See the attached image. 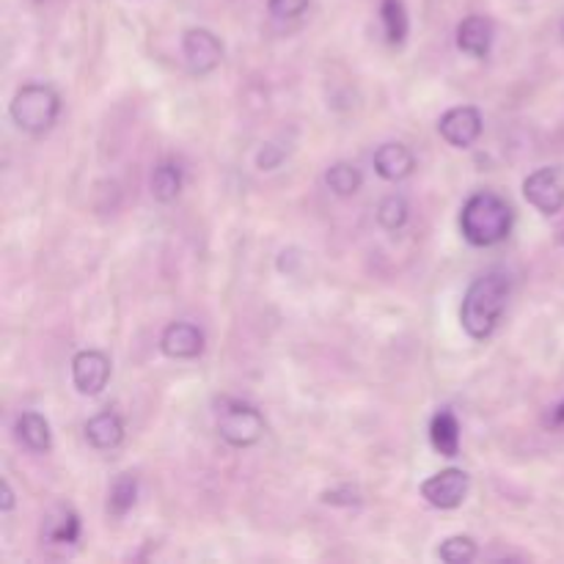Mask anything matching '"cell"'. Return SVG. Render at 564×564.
<instances>
[{
	"label": "cell",
	"instance_id": "44dd1931",
	"mask_svg": "<svg viewBox=\"0 0 564 564\" xmlns=\"http://www.w3.org/2000/svg\"><path fill=\"white\" fill-rule=\"evenodd\" d=\"M441 562H449V564H468L477 560V543L474 538L468 534H455V538L444 540L438 549Z\"/></svg>",
	"mask_w": 564,
	"mask_h": 564
},
{
	"label": "cell",
	"instance_id": "2e32d148",
	"mask_svg": "<svg viewBox=\"0 0 564 564\" xmlns=\"http://www.w3.org/2000/svg\"><path fill=\"white\" fill-rule=\"evenodd\" d=\"M42 534L53 545H75L80 538V518L69 507H58L44 518Z\"/></svg>",
	"mask_w": 564,
	"mask_h": 564
},
{
	"label": "cell",
	"instance_id": "8fae6325",
	"mask_svg": "<svg viewBox=\"0 0 564 564\" xmlns=\"http://www.w3.org/2000/svg\"><path fill=\"white\" fill-rule=\"evenodd\" d=\"M457 47L471 58H488L494 47V22L482 14H471L457 25Z\"/></svg>",
	"mask_w": 564,
	"mask_h": 564
},
{
	"label": "cell",
	"instance_id": "d6986e66",
	"mask_svg": "<svg viewBox=\"0 0 564 564\" xmlns=\"http://www.w3.org/2000/svg\"><path fill=\"white\" fill-rule=\"evenodd\" d=\"M325 185H328V191L336 193V196L350 198L361 191L364 176L352 163H336L330 165L328 174H325Z\"/></svg>",
	"mask_w": 564,
	"mask_h": 564
},
{
	"label": "cell",
	"instance_id": "7a4b0ae2",
	"mask_svg": "<svg viewBox=\"0 0 564 564\" xmlns=\"http://www.w3.org/2000/svg\"><path fill=\"white\" fill-rule=\"evenodd\" d=\"M512 207L499 193H474L460 209V231L474 248L499 246L512 231Z\"/></svg>",
	"mask_w": 564,
	"mask_h": 564
},
{
	"label": "cell",
	"instance_id": "4316f807",
	"mask_svg": "<svg viewBox=\"0 0 564 564\" xmlns=\"http://www.w3.org/2000/svg\"><path fill=\"white\" fill-rule=\"evenodd\" d=\"M562 33H564V22H562Z\"/></svg>",
	"mask_w": 564,
	"mask_h": 564
},
{
	"label": "cell",
	"instance_id": "ac0fdd59",
	"mask_svg": "<svg viewBox=\"0 0 564 564\" xmlns=\"http://www.w3.org/2000/svg\"><path fill=\"white\" fill-rule=\"evenodd\" d=\"M138 501V477L135 474H119L116 482L108 490V516L110 518H124L127 512L135 507Z\"/></svg>",
	"mask_w": 564,
	"mask_h": 564
},
{
	"label": "cell",
	"instance_id": "7402d4cb",
	"mask_svg": "<svg viewBox=\"0 0 564 564\" xmlns=\"http://www.w3.org/2000/svg\"><path fill=\"white\" fill-rule=\"evenodd\" d=\"M411 207L402 196H386L378 207V224L389 231H400L408 224Z\"/></svg>",
	"mask_w": 564,
	"mask_h": 564
},
{
	"label": "cell",
	"instance_id": "6da1fadb",
	"mask_svg": "<svg viewBox=\"0 0 564 564\" xmlns=\"http://www.w3.org/2000/svg\"><path fill=\"white\" fill-rule=\"evenodd\" d=\"M507 301H510V279H507V273L490 270V273L474 279L460 306L463 330L477 341L488 339L496 325L501 323Z\"/></svg>",
	"mask_w": 564,
	"mask_h": 564
},
{
	"label": "cell",
	"instance_id": "8992f818",
	"mask_svg": "<svg viewBox=\"0 0 564 564\" xmlns=\"http://www.w3.org/2000/svg\"><path fill=\"white\" fill-rule=\"evenodd\" d=\"M471 477L463 468H444L422 482V499L435 510H457L466 501Z\"/></svg>",
	"mask_w": 564,
	"mask_h": 564
},
{
	"label": "cell",
	"instance_id": "cb8c5ba5",
	"mask_svg": "<svg viewBox=\"0 0 564 564\" xmlns=\"http://www.w3.org/2000/svg\"><path fill=\"white\" fill-rule=\"evenodd\" d=\"M323 501L325 505H334V507H356V505H361V494H358L356 488H350V485H341V488L325 490Z\"/></svg>",
	"mask_w": 564,
	"mask_h": 564
},
{
	"label": "cell",
	"instance_id": "ba28073f",
	"mask_svg": "<svg viewBox=\"0 0 564 564\" xmlns=\"http://www.w3.org/2000/svg\"><path fill=\"white\" fill-rule=\"evenodd\" d=\"M482 113L474 105H460V108L446 110L438 121L441 138L455 149L474 147L479 141V135H482Z\"/></svg>",
	"mask_w": 564,
	"mask_h": 564
},
{
	"label": "cell",
	"instance_id": "484cf974",
	"mask_svg": "<svg viewBox=\"0 0 564 564\" xmlns=\"http://www.w3.org/2000/svg\"><path fill=\"white\" fill-rule=\"evenodd\" d=\"M551 424H556V427H564V402L551 411Z\"/></svg>",
	"mask_w": 564,
	"mask_h": 564
},
{
	"label": "cell",
	"instance_id": "9a60e30c",
	"mask_svg": "<svg viewBox=\"0 0 564 564\" xmlns=\"http://www.w3.org/2000/svg\"><path fill=\"white\" fill-rule=\"evenodd\" d=\"M14 433L20 438L22 446H28L31 452H50L53 446V433H50V422L36 411H25L17 416Z\"/></svg>",
	"mask_w": 564,
	"mask_h": 564
},
{
	"label": "cell",
	"instance_id": "277c9868",
	"mask_svg": "<svg viewBox=\"0 0 564 564\" xmlns=\"http://www.w3.org/2000/svg\"><path fill=\"white\" fill-rule=\"evenodd\" d=\"M215 427L226 444L246 449V446L259 444V438L264 435V419L248 402L235 400V397H220L215 402Z\"/></svg>",
	"mask_w": 564,
	"mask_h": 564
},
{
	"label": "cell",
	"instance_id": "30bf717a",
	"mask_svg": "<svg viewBox=\"0 0 564 564\" xmlns=\"http://www.w3.org/2000/svg\"><path fill=\"white\" fill-rule=\"evenodd\" d=\"M160 350L176 361H191L204 352V334L191 323H171L160 336Z\"/></svg>",
	"mask_w": 564,
	"mask_h": 564
},
{
	"label": "cell",
	"instance_id": "d4e9b609",
	"mask_svg": "<svg viewBox=\"0 0 564 564\" xmlns=\"http://www.w3.org/2000/svg\"><path fill=\"white\" fill-rule=\"evenodd\" d=\"M0 490H3V501H0V510L11 512V510H14V490H11V485L6 482V479H3V485H0Z\"/></svg>",
	"mask_w": 564,
	"mask_h": 564
},
{
	"label": "cell",
	"instance_id": "52a82bcc",
	"mask_svg": "<svg viewBox=\"0 0 564 564\" xmlns=\"http://www.w3.org/2000/svg\"><path fill=\"white\" fill-rule=\"evenodd\" d=\"M182 53H185L187 69L193 75L204 77L220 66V61H224V44L207 28H187L185 36H182Z\"/></svg>",
	"mask_w": 564,
	"mask_h": 564
},
{
	"label": "cell",
	"instance_id": "ffe728a7",
	"mask_svg": "<svg viewBox=\"0 0 564 564\" xmlns=\"http://www.w3.org/2000/svg\"><path fill=\"white\" fill-rule=\"evenodd\" d=\"M182 191V169L176 163H160L152 171V196L158 202L169 204Z\"/></svg>",
	"mask_w": 564,
	"mask_h": 564
},
{
	"label": "cell",
	"instance_id": "3957f363",
	"mask_svg": "<svg viewBox=\"0 0 564 564\" xmlns=\"http://www.w3.org/2000/svg\"><path fill=\"white\" fill-rule=\"evenodd\" d=\"M11 121L20 127L22 132H31V135H42L50 127L58 121L61 113V97L53 86H44V83H28L11 99Z\"/></svg>",
	"mask_w": 564,
	"mask_h": 564
},
{
	"label": "cell",
	"instance_id": "9c48e42d",
	"mask_svg": "<svg viewBox=\"0 0 564 564\" xmlns=\"http://www.w3.org/2000/svg\"><path fill=\"white\" fill-rule=\"evenodd\" d=\"M110 380V358L99 350H80L72 358V383L83 397L102 394Z\"/></svg>",
	"mask_w": 564,
	"mask_h": 564
},
{
	"label": "cell",
	"instance_id": "5b68a950",
	"mask_svg": "<svg viewBox=\"0 0 564 564\" xmlns=\"http://www.w3.org/2000/svg\"><path fill=\"white\" fill-rule=\"evenodd\" d=\"M523 196L543 215H556L564 207V171L560 165H545L523 180Z\"/></svg>",
	"mask_w": 564,
	"mask_h": 564
},
{
	"label": "cell",
	"instance_id": "5bb4252c",
	"mask_svg": "<svg viewBox=\"0 0 564 564\" xmlns=\"http://www.w3.org/2000/svg\"><path fill=\"white\" fill-rule=\"evenodd\" d=\"M86 441L99 452L116 449V446L124 441V422L119 419V413L105 411V413H97L94 419H88Z\"/></svg>",
	"mask_w": 564,
	"mask_h": 564
},
{
	"label": "cell",
	"instance_id": "e0dca14e",
	"mask_svg": "<svg viewBox=\"0 0 564 564\" xmlns=\"http://www.w3.org/2000/svg\"><path fill=\"white\" fill-rule=\"evenodd\" d=\"M380 22H383V33L389 44H394V47L405 44L408 31H411L405 0H380Z\"/></svg>",
	"mask_w": 564,
	"mask_h": 564
},
{
	"label": "cell",
	"instance_id": "7c38bea8",
	"mask_svg": "<svg viewBox=\"0 0 564 564\" xmlns=\"http://www.w3.org/2000/svg\"><path fill=\"white\" fill-rule=\"evenodd\" d=\"M413 169H416V158L402 143H383L375 152V171H378L380 180L402 182L413 174Z\"/></svg>",
	"mask_w": 564,
	"mask_h": 564
},
{
	"label": "cell",
	"instance_id": "603a6c76",
	"mask_svg": "<svg viewBox=\"0 0 564 564\" xmlns=\"http://www.w3.org/2000/svg\"><path fill=\"white\" fill-rule=\"evenodd\" d=\"M312 0H268V11L275 20H295L308 9Z\"/></svg>",
	"mask_w": 564,
	"mask_h": 564
},
{
	"label": "cell",
	"instance_id": "4fadbf2b",
	"mask_svg": "<svg viewBox=\"0 0 564 564\" xmlns=\"http://www.w3.org/2000/svg\"><path fill=\"white\" fill-rule=\"evenodd\" d=\"M430 444L441 457L460 455V422L449 408L435 413L433 422H430Z\"/></svg>",
	"mask_w": 564,
	"mask_h": 564
}]
</instances>
